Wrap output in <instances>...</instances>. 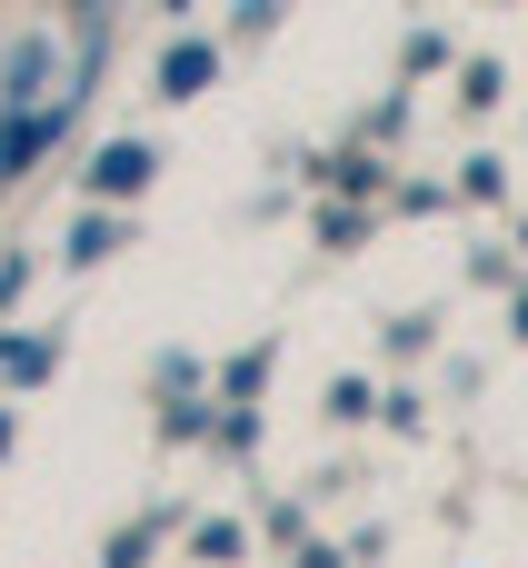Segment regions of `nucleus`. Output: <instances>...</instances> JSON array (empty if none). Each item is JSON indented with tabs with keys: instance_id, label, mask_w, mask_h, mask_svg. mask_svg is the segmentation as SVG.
<instances>
[{
	"instance_id": "nucleus-3",
	"label": "nucleus",
	"mask_w": 528,
	"mask_h": 568,
	"mask_svg": "<svg viewBox=\"0 0 528 568\" xmlns=\"http://www.w3.org/2000/svg\"><path fill=\"white\" fill-rule=\"evenodd\" d=\"M50 130H60V110H50V120H10V130H0V180H10V170H20V160L40 150Z\"/></svg>"
},
{
	"instance_id": "nucleus-1",
	"label": "nucleus",
	"mask_w": 528,
	"mask_h": 568,
	"mask_svg": "<svg viewBox=\"0 0 528 568\" xmlns=\"http://www.w3.org/2000/svg\"><path fill=\"white\" fill-rule=\"evenodd\" d=\"M140 180H150V150H140V140H110V150L90 160V190H100V200H120V190H140Z\"/></svg>"
},
{
	"instance_id": "nucleus-2",
	"label": "nucleus",
	"mask_w": 528,
	"mask_h": 568,
	"mask_svg": "<svg viewBox=\"0 0 528 568\" xmlns=\"http://www.w3.org/2000/svg\"><path fill=\"white\" fill-rule=\"evenodd\" d=\"M210 70H220V50H200V40H180V50L160 60V90H170V100H190V90H200Z\"/></svg>"
}]
</instances>
